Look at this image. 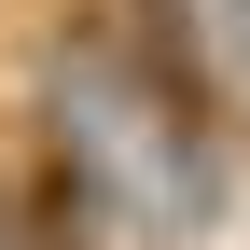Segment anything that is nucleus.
<instances>
[{"label":"nucleus","instance_id":"1","mask_svg":"<svg viewBox=\"0 0 250 250\" xmlns=\"http://www.w3.org/2000/svg\"><path fill=\"white\" fill-rule=\"evenodd\" d=\"M98 28H111L125 111H139V139H153V167H167V195H181V208H208V195H223V139H236L208 14H195V0H111Z\"/></svg>","mask_w":250,"mask_h":250},{"label":"nucleus","instance_id":"2","mask_svg":"<svg viewBox=\"0 0 250 250\" xmlns=\"http://www.w3.org/2000/svg\"><path fill=\"white\" fill-rule=\"evenodd\" d=\"M223 42H236V56H250V0H223Z\"/></svg>","mask_w":250,"mask_h":250}]
</instances>
